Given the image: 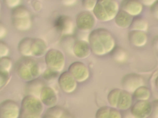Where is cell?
<instances>
[{
    "mask_svg": "<svg viewBox=\"0 0 158 118\" xmlns=\"http://www.w3.org/2000/svg\"><path fill=\"white\" fill-rule=\"evenodd\" d=\"M20 1H14V0H10V1H5V3L7 4V6L10 7H12V8H14L18 6H19V4H20Z\"/></svg>",
    "mask_w": 158,
    "mask_h": 118,
    "instance_id": "74e56055",
    "label": "cell"
},
{
    "mask_svg": "<svg viewBox=\"0 0 158 118\" xmlns=\"http://www.w3.org/2000/svg\"><path fill=\"white\" fill-rule=\"evenodd\" d=\"M110 53L113 59L117 62H124L127 58V52L120 47H115Z\"/></svg>",
    "mask_w": 158,
    "mask_h": 118,
    "instance_id": "cb8c5ba5",
    "label": "cell"
},
{
    "mask_svg": "<svg viewBox=\"0 0 158 118\" xmlns=\"http://www.w3.org/2000/svg\"><path fill=\"white\" fill-rule=\"evenodd\" d=\"M58 84L60 88L66 93H72L77 88V81L69 71L63 72L58 79Z\"/></svg>",
    "mask_w": 158,
    "mask_h": 118,
    "instance_id": "4fadbf2b",
    "label": "cell"
},
{
    "mask_svg": "<svg viewBox=\"0 0 158 118\" xmlns=\"http://www.w3.org/2000/svg\"><path fill=\"white\" fill-rule=\"evenodd\" d=\"M40 99L43 104L51 108L56 106L57 97L55 91L49 87L44 86L41 92Z\"/></svg>",
    "mask_w": 158,
    "mask_h": 118,
    "instance_id": "9a60e30c",
    "label": "cell"
},
{
    "mask_svg": "<svg viewBox=\"0 0 158 118\" xmlns=\"http://www.w3.org/2000/svg\"><path fill=\"white\" fill-rule=\"evenodd\" d=\"M9 52V49L7 45L4 42L0 41V58L7 57Z\"/></svg>",
    "mask_w": 158,
    "mask_h": 118,
    "instance_id": "d6a6232c",
    "label": "cell"
},
{
    "mask_svg": "<svg viewBox=\"0 0 158 118\" xmlns=\"http://www.w3.org/2000/svg\"><path fill=\"white\" fill-rule=\"evenodd\" d=\"M124 118H135L132 115H131V112L128 114V115H127V116H126Z\"/></svg>",
    "mask_w": 158,
    "mask_h": 118,
    "instance_id": "f6af8a7d",
    "label": "cell"
},
{
    "mask_svg": "<svg viewBox=\"0 0 158 118\" xmlns=\"http://www.w3.org/2000/svg\"><path fill=\"white\" fill-rule=\"evenodd\" d=\"M88 44L91 51L98 56L110 53L115 47L114 36L105 28L92 31L88 36Z\"/></svg>",
    "mask_w": 158,
    "mask_h": 118,
    "instance_id": "6da1fadb",
    "label": "cell"
},
{
    "mask_svg": "<svg viewBox=\"0 0 158 118\" xmlns=\"http://www.w3.org/2000/svg\"><path fill=\"white\" fill-rule=\"evenodd\" d=\"M130 108V112L135 118H148L151 116L152 105L148 100H138Z\"/></svg>",
    "mask_w": 158,
    "mask_h": 118,
    "instance_id": "9c48e42d",
    "label": "cell"
},
{
    "mask_svg": "<svg viewBox=\"0 0 158 118\" xmlns=\"http://www.w3.org/2000/svg\"><path fill=\"white\" fill-rule=\"evenodd\" d=\"M97 1H98L95 0H85L82 1V4L84 8L86 10V11L89 12L91 10H93L96 6Z\"/></svg>",
    "mask_w": 158,
    "mask_h": 118,
    "instance_id": "1f68e13d",
    "label": "cell"
},
{
    "mask_svg": "<svg viewBox=\"0 0 158 118\" xmlns=\"http://www.w3.org/2000/svg\"><path fill=\"white\" fill-rule=\"evenodd\" d=\"M129 28L130 31H139L145 32L148 28V22L144 18L140 16H136L133 18Z\"/></svg>",
    "mask_w": 158,
    "mask_h": 118,
    "instance_id": "7402d4cb",
    "label": "cell"
},
{
    "mask_svg": "<svg viewBox=\"0 0 158 118\" xmlns=\"http://www.w3.org/2000/svg\"><path fill=\"white\" fill-rule=\"evenodd\" d=\"M133 18V17L129 15L128 13L120 9L115 16L114 20L115 24L118 26L122 28H127L130 27Z\"/></svg>",
    "mask_w": 158,
    "mask_h": 118,
    "instance_id": "ffe728a7",
    "label": "cell"
},
{
    "mask_svg": "<svg viewBox=\"0 0 158 118\" xmlns=\"http://www.w3.org/2000/svg\"><path fill=\"white\" fill-rule=\"evenodd\" d=\"M121 83L123 90L129 93H133L137 88L143 85L144 79L138 74L130 73L123 77Z\"/></svg>",
    "mask_w": 158,
    "mask_h": 118,
    "instance_id": "52a82bcc",
    "label": "cell"
},
{
    "mask_svg": "<svg viewBox=\"0 0 158 118\" xmlns=\"http://www.w3.org/2000/svg\"><path fill=\"white\" fill-rule=\"evenodd\" d=\"M151 12L152 15L158 20V1H156L151 7Z\"/></svg>",
    "mask_w": 158,
    "mask_h": 118,
    "instance_id": "d590c367",
    "label": "cell"
},
{
    "mask_svg": "<svg viewBox=\"0 0 158 118\" xmlns=\"http://www.w3.org/2000/svg\"><path fill=\"white\" fill-rule=\"evenodd\" d=\"M133 97L137 100H148L151 96V91L146 86H141L133 92Z\"/></svg>",
    "mask_w": 158,
    "mask_h": 118,
    "instance_id": "d4e9b609",
    "label": "cell"
},
{
    "mask_svg": "<svg viewBox=\"0 0 158 118\" xmlns=\"http://www.w3.org/2000/svg\"><path fill=\"white\" fill-rule=\"evenodd\" d=\"M94 15L88 11H83L79 13L76 17V25L78 29L82 31L91 30L95 25Z\"/></svg>",
    "mask_w": 158,
    "mask_h": 118,
    "instance_id": "8fae6325",
    "label": "cell"
},
{
    "mask_svg": "<svg viewBox=\"0 0 158 118\" xmlns=\"http://www.w3.org/2000/svg\"><path fill=\"white\" fill-rule=\"evenodd\" d=\"M73 52L78 58H85L89 55L91 49L88 42L84 40H78L73 44Z\"/></svg>",
    "mask_w": 158,
    "mask_h": 118,
    "instance_id": "2e32d148",
    "label": "cell"
},
{
    "mask_svg": "<svg viewBox=\"0 0 158 118\" xmlns=\"http://www.w3.org/2000/svg\"><path fill=\"white\" fill-rule=\"evenodd\" d=\"M128 39L131 45L136 47H143L147 42L148 36L143 31H130L128 34Z\"/></svg>",
    "mask_w": 158,
    "mask_h": 118,
    "instance_id": "e0dca14e",
    "label": "cell"
},
{
    "mask_svg": "<svg viewBox=\"0 0 158 118\" xmlns=\"http://www.w3.org/2000/svg\"><path fill=\"white\" fill-rule=\"evenodd\" d=\"M152 45L154 49L158 51V36L156 37L152 41Z\"/></svg>",
    "mask_w": 158,
    "mask_h": 118,
    "instance_id": "b9f144b4",
    "label": "cell"
},
{
    "mask_svg": "<svg viewBox=\"0 0 158 118\" xmlns=\"http://www.w3.org/2000/svg\"><path fill=\"white\" fill-rule=\"evenodd\" d=\"M132 100L131 93L124 90H122L119 95L117 108L123 111L128 110L132 106Z\"/></svg>",
    "mask_w": 158,
    "mask_h": 118,
    "instance_id": "d6986e66",
    "label": "cell"
},
{
    "mask_svg": "<svg viewBox=\"0 0 158 118\" xmlns=\"http://www.w3.org/2000/svg\"><path fill=\"white\" fill-rule=\"evenodd\" d=\"M45 62L48 68L59 72L64 67L65 57L60 51L50 49L45 54Z\"/></svg>",
    "mask_w": 158,
    "mask_h": 118,
    "instance_id": "277c9868",
    "label": "cell"
},
{
    "mask_svg": "<svg viewBox=\"0 0 158 118\" xmlns=\"http://www.w3.org/2000/svg\"><path fill=\"white\" fill-rule=\"evenodd\" d=\"M32 6L35 10H40L41 8V4L40 1H33Z\"/></svg>",
    "mask_w": 158,
    "mask_h": 118,
    "instance_id": "ab89813d",
    "label": "cell"
},
{
    "mask_svg": "<svg viewBox=\"0 0 158 118\" xmlns=\"http://www.w3.org/2000/svg\"><path fill=\"white\" fill-rule=\"evenodd\" d=\"M12 60L7 57H2L0 58V67L5 70L9 71L12 67Z\"/></svg>",
    "mask_w": 158,
    "mask_h": 118,
    "instance_id": "f546056e",
    "label": "cell"
},
{
    "mask_svg": "<svg viewBox=\"0 0 158 118\" xmlns=\"http://www.w3.org/2000/svg\"><path fill=\"white\" fill-rule=\"evenodd\" d=\"M65 110L64 109L62 108L54 106L53 107L49 108L47 110L46 114L51 115L56 118H60L65 112Z\"/></svg>",
    "mask_w": 158,
    "mask_h": 118,
    "instance_id": "4316f807",
    "label": "cell"
},
{
    "mask_svg": "<svg viewBox=\"0 0 158 118\" xmlns=\"http://www.w3.org/2000/svg\"><path fill=\"white\" fill-rule=\"evenodd\" d=\"M143 4L138 1H123L121 2V9L132 17L138 16L143 10Z\"/></svg>",
    "mask_w": 158,
    "mask_h": 118,
    "instance_id": "5bb4252c",
    "label": "cell"
},
{
    "mask_svg": "<svg viewBox=\"0 0 158 118\" xmlns=\"http://www.w3.org/2000/svg\"><path fill=\"white\" fill-rule=\"evenodd\" d=\"M122 89L114 88L110 91L107 95V101L111 108H116L117 106L119 95Z\"/></svg>",
    "mask_w": 158,
    "mask_h": 118,
    "instance_id": "484cf974",
    "label": "cell"
},
{
    "mask_svg": "<svg viewBox=\"0 0 158 118\" xmlns=\"http://www.w3.org/2000/svg\"><path fill=\"white\" fill-rule=\"evenodd\" d=\"M109 118H122V116L117 109L110 108Z\"/></svg>",
    "mask_w": 158,
    "mask_h": 118,
    "instance_id": "e575fe53",
    "label": "cell"
},
{
    "mask_svg": "<svg viewBox=\"0 0 158 118\" xmlns=\"http://www.w3.org/2000/svg\"><path fill=\"white\" fill-rule=\"evenodd\" d=\"M11 20L14 27L19 31L28 30L31 26L30 13L28 9L22 5L12 9Z\"/></svg>",
    "mask_w": 158,
    "mask_h": 118,
    "instance_id": "3957f363",
    "label": "cell"
},
{
    "mask_svg": "<svg viewBox=\"0 0 158 118\" xmlns=\"http://www.w3.org/2000/svg\"><path fill=\"white\" fill-rule=\"evenodd\" d=\"M43 118H56V117H53V116H52L51 115H49L48 114H45L44 115V116L43 117Z\"/></svg>",
    "mask_w": 158,
    "mask_h": 118,
    "instance_id": "ee69618b",
    "label": "cell"
},
{
    "mask_svg": "<svg viewBox=\"0 0 158 118\" xmlns=\"http://www.w3.org/2000/svg\"><path fill=\"white\" fill-rule=\"evenodd\" d=\"M152 110L151 117V118H158V100H156L151 103Z\"/></svg>",
    "mask_w": 158,
    "mask_h": 118,
    "instance_id": "836d02e7",
    "label": "cell"
},
{
    "mask_svg": "<svg viewBox=\"0 0 158 118\" xmlns=\"http://www.w3.org/2000/svg\"><path fill=\"white\" fill-rule=\"evenodd\" d=\"M47 52V45L45 41L40 38L33 39L31 43V53L36 57H41Z\"/></svg>",
    "mask_w": 158,
    "mask_h": 118,
    "instance_id": "44dd1931",
    "label": "cell"
},
{
    "mask_svg": "<svg viewBox=\"0 0 158 118\" xmlns=\"http://www.w3.org/2000/svg\"></svg>",
    "mask_w": 158,
    "mask_h": 118,
    "instance_id": "bcb514c9",
    "label": "cell"
},
{
    "mask_svg": "<svg viewBox=\"0 0 158 118\" xmlns=\"http://www.w3.org/2000/svg\"><path fill=\"white\" fill-rule=\"evenodd\" d=\"M44 83L41 80L34 79L28 82L26 85V90L28 95H31L40 98L41 90L44 87Z\"/></svg>",
    "mask_w": 158,
    "mask_h": 118,
    "instance_id": "ac0fdd59",
    "label": "cell"
},
{
    "mask_svg": "<svg viewBox=\"0 0 158 118\" xmlns=\"http://www.w3.org/2000/svg\"><path fill=\"white\" fill-rule=\"evenodd\" d=\"M9 79V71L0 67V88L4 86Z\"/></svg>",
    "mask_w": 158,
    "mask_h": 118,
    "instance_id": "f1b7e54d",
    "label": "cell"
},
{
    "mask_svg": "<svg viewBox=\"0 0 158 118\" xmlns=\"http://www.w3.org/2000/svg\"><path fill=\"white\" fill-rule=\"evenodd\" d=\"M110 108L109 106H102L99 108L95 114V118H109Z\"/></svg>",
    "mask_w": 158,
    "mask_h": 118,
    "instance_id": "83f0119b",
    "label": "cell"
},
{
    "mask_svg": "<svg viewBox=\"0 0 158 118\" xmlns=\"http://www.w3.org/2000/svg\"><path fill=\"white\" fill-rule=\"evenodd\" d=\"M20 118H41V115L33 114H27L20 112Z\"/></svg>",
    "mask_w": 158,
    "mask_h": 118,
    "instance_id": "8d00e7d4",
    "label": "cell"
},
{
    "mask_svg": "<svg viewBox=\"0 0 158 118\" xmlns=\"http://www.w3.org/2000/svg\"><path fill=\"white\" fill-rule=\"evenodd\" d=\"M55 28L65 35L72 34L73 30V23L72 20L69 16L62 15L55 19L54 22Z\"/></svg>",
    "mask_w": 158,
    "mask_h": 118,
    "instance_id": "7c38bea8",
    "label": "cell"
},
{
    "mask_svg": "<svg viewBox=\"0 0 158 118\" xmlns=\"http://www.w3.org/2000/svg\"><path fill=\"white\" fill-rule=\"evenodd\" d=\"M94 17L101 22H107L114 19L119 11L118 3L115 1H98L93 9Z\"/></svg>",
    "mask_w": 158,
    "mask_h": 118,
    "instance_id": "7a4b0ae2",
    "label": "cell"
},
{
    "mask_svg": "<svg viewBox=\"0 0 158 118\" xmlns=\"http://www.w3.org/2000/svg\"><path fill=\"white\" fill-rule=\"evenodd\" d=\"M34 61L29 57H23L16 63V72L18 76L23 80L30 81L33 79L31 74V66Z\"/></svg>",
    "mask_w": 158,
    "mask_h": 118,
    "instance_id": "8992f818",
    "label": "cell"
},
{
    "mask_svg": "<svg viewBox=\"0 0 158 118\" xmlns=\"http://www.w3.org/2000/svg\"><path fill=\"white\" fill-rule=\"evenodd\" d=\"M7 33V30L6 26L2 23L0 22V39L3 37Z\"/></svg>",
    "mask_w": 158,
    "mask_h": 118,
    "instance_id": "f35d334b",
    "label": "cell"
},
{
    "mask_svg": "<svg viewBox=\"0 0 158 118\" xmlns=\"http://www.w3.org/2000/svg\"><path fill=\"white\" fill-rule=\"evenodd\" d=\"M78 82H84L88 79L89 72L88 67L81 61L72 63L69 67L68 71Z\"/></svg>",
    "mask_w": 158,
    "mask_h": 118,
    "instance_id": "30bf717a",
    "label": "cell"
},
{
    "mask_svg": "<svg viewBox=\"0 0 158 118\" xmlns=\"http://www.w3.org/2000/svg\"><path fill=\"white\" fill-rule=\"evenodd\" d=\"M58 76V72L51 69L49 68L46 69L43 73V77L48 81L53 79Z\"/></svg>",
    "mask_w": 158,
    "mask_h": 118,
    "instance_id": "4dcf8cb0",
    "label": "cell"
},
{
    "mask_svg": "<svg viewBox=\"0 0 158 118\" xmlns=\"http://www.w3.org/2000/svg\"><path fill=\"white\" fill-rule=\"evenodd\" d=\"M155 86H156V88L158 90V74L155 79Z\"/></svg>",
    "mask_w": 158,
    "mask_h": 118,
    "instance_id": "7bdbcfd3",
    "label": "cell"
},
{
    "mask_svg": "<svg viewBox=\"0 0 158 118\" xmlns=\"http://www.w3.org/2000/svg\"><path fill=\"white\" fill-rule=\"evenodd\" d=\"M141 2V4H143V6H152V5L156 2V1H152V0H144V1H140Z\"/></svg>",
    "mask_w": 158,
    "mask_h": 118,
    "instance_id": "60d3db41",
    "label": "cell"
},
{
    "mask_svg": "<svg viewBox=\"0 0 158 118\" xmlns=\"http://www.w3.org/2000/svg\"><path fill=\"white\" fill-rule=\"evenodd\" d=\"M33 39L30 37H25L22 39L19 45L18 50L23 57H30L31 53V43Z\"/></svg>",
    "mask_w": 158,
    "mask_h": 118,
    "instance_id": "603a6c76",
    "label": "cell"
},
{
    "mask_svg": "<svg viewBox=\"0 0 158 118\" xmlns=\"http://www.w3.org/2000/svg\"><path fill=\"white\" fill-rule=\"evenodd\" d=\"M20 108L14 101L7 100L0 104V118H19Z\"/></svg>",
    "mask_w": 158,
    "mask_h": 118,
    "instance_id": "ba28073f",
    "label": "cell"
},
{
    "mask_svg": "<svg viewBox=\"0 0 158 118\" xmlns=\"http://www.w3.org/2000/svg\"><path fill=\"white\" fill-rule=\"evenodd\" d=\"M43 111V103L40 98L28 95L23 98L21 103L20 112L41 115Z\"/></svg>",
    "mask_w": 158,
    "mask_h": 118,
    "instance_id": "5b68a950",
    "label": "cell"
}]
</instances>
